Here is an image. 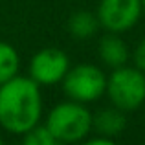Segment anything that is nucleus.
Masks as SVG:
<instances>
[{"instance_id":"nucleus-15","label":"nucleus","mask_w":145,"mask_h":145,"mask_svg":"<svg viewBox=\"0 0 145 145\" xmlns=\"http://www.w3.org/2000/svg\"><path fill=\"white\" fill-rule=\"evenodd\" d=\"M55 145H66V143H63V142H57Z\"/></svg>"},{"instance_id":"nucleus-6","label":"nucleus","mask_w":145,"mask_h":145,"mask_svg":"<svg viewBox=\"0 0 145 145\" xmlns=\"http://www.w3.org/2000/svg\"><path fill=\"white\" fill-rule=\"evenodd\" d=\"M70 70V59L61 48H42L29 61V77L39 86H52L63 81Z\"/></svg>"},{"instance_id":"nucleus-2","label":"nucleus","mask_w":145,"mask_h":145,"mask_svg":"<svg viewBox=\"0 0 145 145\" xmlns=\"http://www.w3.org/2000/svg\"><path fill=\"white\" fill-rule=\"evenodd\" d=\"M44 125L55 140L77 145L92 132V112L83 103L66 99L50 110Z\"/></svg>"},{"instance_id":"nucleus-8","label":"nucleus","mask_w":145,"mask_h":145,"mask_svg":"<svg viewBox=\"0 0 145 145\" xmlns=\"http://www.w3.org/2000/svg\"><path fill=\"white\" fill-rule=\"evenodd\" d=\"M97 53H99L101 63L105 64L106 68H110V70L127 64L129 59H131L129 46L120 37V33H108L106 31V35L101 37V40H99Z\"/></svg>"},{"instance_id":"nucleus-14","label":"nucleus","mask_w":145,"mask_h":145,"mask_svg":"<svg viewBox=\"0 0 145 145\" xmlns=\"http://www.w3.org/2000/svg\"><path fill=\"white\" fill-rule=\"evenodd\" d=\"M142 9H143V15H145V0H142Z\"/></svg>"},{"instance_id":"nucleus-10","label":"nucleus","mask_w":145,"mask_h":145,"mask_svg":"<svg viewBox=\"0 0 145 145\" xmlns=\"http://www.w3.org/2000/svg\"><path fill=\"white\" fill-rule=\"evenodd\" d=\"M20 68V55L9 42L0 40V85L9 81L18 74Z\"/></svg>"},{"instance_id":"nucleus-4","label":"nucleus","mask_w":145,"mask_h":145,"mask_svg":"<svg viewBox=\"0 0 145 145\" xmlns=\"http://www.w3.org/2000/svg\"><path fill=\"white\" fill-rule=\"evenodd\" d=\"M61 86L68 99L88 105V103L97 101L101 96H105L106 74L97 64L81 63L70 66V70L61 81Z\"/></svg>"},{"instance_id":"nucleus-16","label":"nucleus","mask_w":145,"mask_h":145,"mask_svg":"<svg viewBox=\"0 0 145 145\" xmlns=\"http://www.w3.org/2000/svg\"><path fill=\"white\" fill-rule=\"evenodd\" d=\"M0 145H4V142H2V138H0Z\"/></svg>"},{"instance_id":"nucleus-12","label":"nucleus","mask_w":145,"mask_h":145,"mask_svg":"<svg viewBox=\"0 0 145 145\" xmlns=\"http://www.w3.org/2000/svg\"><path fill=\"white\" fill-rule=\"evenodd\" d=\"M132 59H134V66L140 68V70L145 74V37L138 42L134 53H132Z\"/></svg>"},{"instance_id":"nucleus-9","label":"nucleus","mask_w":145,"mask_h":145,"mask_svg":"<svg viewBox=\"0 0 145 145\" xmlns=\"http://www.w3.org/2000/svg\"><path fill=\"white\" fill-rule=\"evenodd\" d=\"M99 20L97 15L86 9H79L68 18V31L74 39L77 40H86L90 37H94L99 31Z\"/></svg>"},{"instance_id":"nucleus-13","label":"nucleus","mask_w":145,"mask_h":145,"mask_svg":"<svg viewBox=\"0 0 145 145\" xmlns=\"http://www.w3.org/2000/svg\"><path fill=\"white\" fill-rule=\"evenodd\" d=\"M77 145H118L114 142V138H105V136H97V138H92V140H83L79 142Z\"/></svg>"},{"instance_id":"nucleus-11","label":"nucleus","mask_w":145,"mask_h":145,"mask_svg":"<svg viewBox=\"0 0 145 145\" xmlns=\"http://www.w3.org/2000/svg\"><path fill=\"white\" fill-rule=\"evenodd\" d=\"M59 140L52 136V132L46 129V125L37 123L28 132L22 134V145H55Z\"/></svg>"},{"instance_id":"nucleus-5","label":"nucleus","mask_w":145,"mask_h":145,"mask_svg":"<svg viewBox=\"0 0 145 145\" xmlns=\"http://www.w3.org/2000/svg\"><path fill=\"white\" fill-rule=\"evenodd\" d=\"M96 15L105 31L121 35L140 22L143 15L142 0H99Z\"/></svg>"},{"instance_id":"nucleus-3","label":"nucleus","mask_w":145,"mask_h":145,"mask_svg":"<svg viewBox=\"0 0 145 145\" xmlns=\"http://www.w3.org/2000/svg\"><path fill=\"white\" fill-rule=\"evenodd\" d=\"M105 94L110 105L123 112L138 110L145 103V74L136 66L123 64L106 75Z\"/></svg>"},{"instance_id":"nucleus-1","label":"nucleus","mask_w":145,"mask_h":145,"mask_svg":"<svg viewBox=\"0 0 145 145\" xmlns=\"http://www.w3.org/2000/svg\"><path fill=\"white\" fill-rule=\"evenodd\" d=\"M42 118L40 86L26 75H15L0 85V127L22 136Z\"/></svg>"},{"instance_id":"nucleus-7","label":"nucleus","mask_w":145,"mask_h":145,"mask_svg":"<svg viewBox=\"0 0 145 145\" xmlns=\"http://www.w3.org/2000/svg\"><path fill=\"white\" fill-rule=\"evenodd\" d=\"M125 129H127V112L112 105L92 114V131H96L97 136L116 138Z\"/></svg>"}]
</instances>
